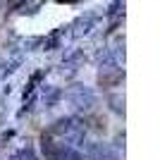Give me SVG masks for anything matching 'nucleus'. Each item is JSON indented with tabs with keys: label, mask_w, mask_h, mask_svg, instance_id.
Masks as SVG:
<instances>
[{
	"label": "nucleus",
	"mask_w": 160,
	"mask_h": 160,
	"mask_svg": "<svg viewBox=\"0 0 160 160\" xmlns=\"http://www.w3.org/2000/svg\"><path fill=\"white\" fill-rule=\"evenodd\" d=\"M58 2H65V0H58ZM67 2H72V0H67Z\"/></svg>",
	"instance_id": "obj_1"
}]
</instances>
